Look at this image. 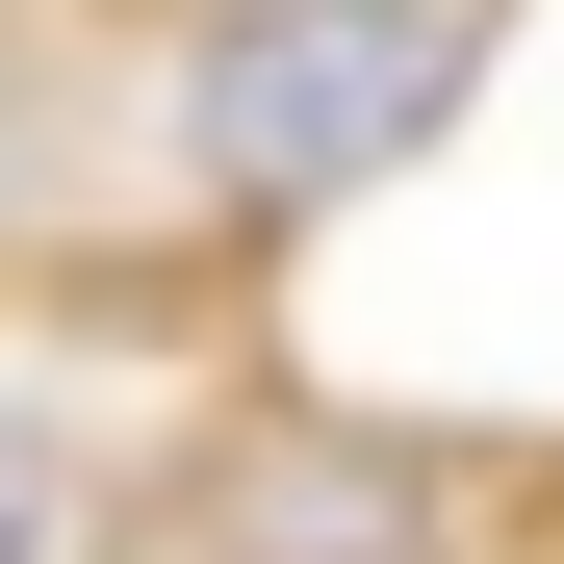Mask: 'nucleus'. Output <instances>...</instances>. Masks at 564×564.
<instances>
[{"label": "nucleus", "instance_id": "1", "mask_svg": "<svg viewBox=\"0 0 564 564\" xmlns=\"http://www.w3.org/2000/svg\"><path fill=\"white\" fill-rule=\"evenodd\" d=\"M462 77H488L462 0H231V26L180 52V154H206L231 231H308V206H359L386 154L462 129Z\"/></svg>", "mask_w": 564, "mask_h": 564}, {"label": "nucleus", "instance_id": "2", "mask_svg": "<svg viewBox=\"0 0 564 564\" xmlns=\"http://www.w3.org/2000/svg\"><path fill=\"white\" fill-rule=\"evenodd\" d=\"M206 564H462V513H436V462H386V436H257L206 488Z\"/></svg>", "mask_w": 564, "mask_h": 564}, {"label": "nucleus", "instance_id": "3", "mask_svg": "<svg viewBox=\"0 0 564 564\" xmlns=\"http://www.w3.org/2000/svg\"><path fill=\"white\" fill-rule=\"evenodd\" d=\"M104 539H129V488H104L52 411H0V564H104Z\"/></svg>", "mask_w": 564, "mask_h": 564}]
</instances>
